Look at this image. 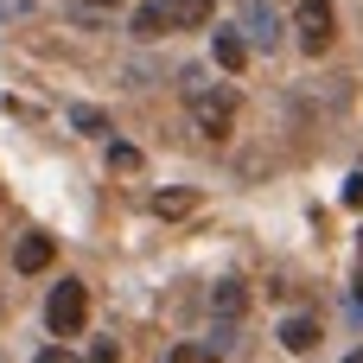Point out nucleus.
Instances as JSON below:
<instances>
[{"mask_svg":"<svg viewBox=\"0 0 363 363\" xmlns=\"http://www.w3.org/2000/svg\"><path fill=\"white\" fill-rule=\"evenodd\" d=\"M83 319H89V287H83V281H57L51 300H45V325H51L57 338H77Z\"/></svg>","mask_w":363,"mask_h":363,"instance_id":"obj_1","label":"nucleus"},{"mask_svg":"<svg viewBox=\"0 0 363 363\" xmlns=\"http://www.w3.org/2000/svg\"><path fill=\"white\" fill-rule=\"evenodd\" d=\"M300 45L319 57V51H332V38H338V6L332 0H300Z\"/></svg>","mask_w":363,"mask_h":363,"instance_id":"obj_2","label":"nucleus"},{"mask_svg":"<svg viewBox=\"0 0 363 363\" xmlns=\"http://www.w3.org/2000/svg\"><path fill=\"white\" fill-rule=\"evenodd\" d=\"M191 115H198V128H204L211 140H230V128H236V96H230V89H198V96H191Z\"/></svg>","mask_w":363,"mask_h":363,"instance_id":"obj_3","label":"nucleus"},{"mask_svg":"<svg viewBox=\"0 0 363 363\" xmlns=\"http://www.w3.org/2000/svg\"><path fill=\"white\" fill-rule=\"evenodd\" d=\"M51 255H57V242H51V236H26V242L13 249L19 274H45V268H51Z\"/></svg>","mask_w":363,"mask_h":363,"instance_id":"obj_4","label":"nucleus"},{"mask_svg":"<svg viewBox=\"0 0 363 363\" xmlns=\"http://www.w3.org/2000/svg\"><path fill=\"white\" fill-rule=\"evenodd\" d=\"M211 313H217L223 325H230V319H242V313H249V287H242V281H223V287L211 294Z\"/></svg>","mask_w":363,"mask_h":363,"instance_id":"obj_5","label":"nucleus"},{"mask_svg":"<svg viewBox=\"0 0 363 363\" xmlns=\"http://www.w3.org/2000/svg\"><path fill=\"white\" fill-rule=\"evenodd\" d=\"M211 51H217V64H223L230 77L249 64V38H236V32H217V38H211Z\"/></svg>","mask_w":363,"mask_h":363,"instance_id":"obj_6","label":"nucleus"},{"mask_svg":"<svg viewBox=\"0 0 363 363\" xmlns=\"http://www.w3.org/2000/svg\"><path fill=\"white\" fill-rule=\"evenodd\" d=\"M166 26H204L211 19V0H160Z\"/></svg>","mask_w":363,"mask_h":363,"instance_id":"obj_7","label":"nucleus"},{"mask_svg":"<svg viewBox=\"0 0 363 363\" xmlns=\"http://www.w3.org/2000/svg\"><path fill=\"white\" fill-rule=\"evenodd\" d=\"M281 345H287V351H313V345H319V319H287V325H281Z\"/></svg>","mask_w":363,"mask_h":363,"instance_id":"obj_8","label":"nucleus"},{"mask_svg":"<svg viewBox=\"0 0 363 363\" xmlns=\"http://www.w3.org/2000/svg\"><path fill=\"white\" fill-rule=\"evenodd\" d=\"M153 211H160V217H191V211H198V191H160Z\"/></svg>","mask_w":363,"mask_h":363,"instance_id":"obj_9","label":"nucleus"},{"mask_svg":"<svg viewBox=\"0 0 363 363\" xmlns=\"http://www.w3.org/2000/svg\"><path fill=\"white\" fill-rule=\"evenodd\" d=\"M160 32H166V13L160 6H140L134 13V38H160Z\"/></svg>","mask_w":363,"mask_h":363,"instance_id":"obj_10","label":"nucleus"},{"mask_svg":"<svg viewBox=\"0 0 363 363\" xmlns=\"http://www.w3.org/2000/svg\"><path fill=\"white\" fill-rule=\"evenodd\" d=\"M70 121H77L83 134H108V115H102V108H70Z\"/></svg>","mask_w":363,"mask_h":363,"instance_id":"obj_11","label":"nucleus"},{"mask_svg":"<svg viewBox=\"0 0 363 363\" xmlns=\"http://www.w3.org/2000/svg\"><path fill=\"white\" fill-rule=\"evenodd\" d=\"M108 166H115V172H134L140 153H134V147H108Z\"/></svg>","mask_w":363,"mask_h":363,"instance_id":"obj_12","label":"nucleus"},{"mask_svg":"<svg viewBox=\"0 0 363 363\" xmlns=\"http://www.w3.org/2000/svg\"><path fill=\"white\" fill-rule=\"evenodd\" d=\"M274 32H281V26H274V13H255V38H262V45H274Z\"/></svg>","mask_w":363,"mask_h":363,"instance_id":"obj_13","label":"nucleus"},{"mask_svg":"<svg viewBox=\"0 0 363 363\" xmlns=\"http://www.w3.org/2000/svg\"><path fill=\"white\" fill-rule=\"evenodd\" d=\"M166 363H211V351H198V345H185V351H172Z\"/></svg>","mask_w":363,"mask_h":363,"instance_id":"obj_14","label":"nucleus"},{"mask_svg":"<svg viewBox=\"0 0 363 363\" xmlns=\"http://www.w3.org/2000/svg\"><path fill=\"white\" fill-rule=\"evenodd\" d=\"M89 363H121V351H115V345H108V338H102V345H96V351H89Z\"/></svg>","mask_w":363,"mask_h":363,"instance_id":"obj_15","label":"nucleus"},{"mask_svg":"<svg viewBox=\"0 0 363 363\" xmlns=\"http://www.w3.org/2000/svg\"><path fill=\"white\" fill-rule=\"evenodd\" d=\"M345 204H351V211H363V172L351 179V185H345Z\"/></svg>","mask_w":363,"mask_h":363,"instance_id":"obj_16","label":"nucleus"},{"mask_svg":"<svg viewBox=\"0 0 363 363\" xmlns=\"http://www.w3.org/2000/svg\"><path fill=\"white\" fill-rule=\"evenodd\" d=\"M32 363H77V357H70L64 345H51V351H38V357H32Z\"/></svg>","mask_w":363,"mask_h":363,"instance_id":"obj_17","label":"nucleus"},{"mask_svg":"<svg viewBox=\"0 0 363 363\" xmlns=\"http://www.w3.org/2000/svg\"><path fill=\"white\" fill-rule=\"evenodd\" d=\"M345 363H363V351H351V357H345Z\"/></svg>","mask_w":363,"mask_h":363,"instance_id":"obj_18","label":"nucleus"},{"mask_svg":"<svg viewBox=\"0 0 363 363\" xmlns=\"http://www.w3.org/2000/svg\"><path fill=\"white\" fill-rule=\"evenodd\" d=\"M357 287H363V262H357Z\"/></svg>","mask_w":363,"mask_h":363,"instance_id":"obj_19","label":"nucleus"}]
</instances>
